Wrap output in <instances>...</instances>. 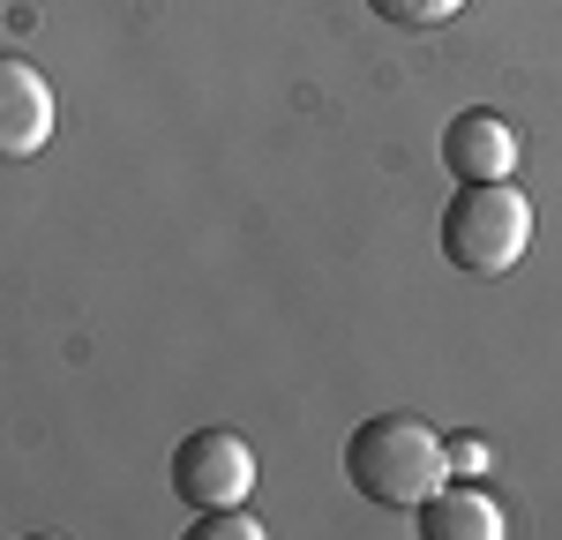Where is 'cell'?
<instances>
[{"label":"cell","mask_w":562,"mask_h":540,"mask_svg":"<svg viewBox=\"0 0 562 540\" xmlns=\"http://www.w3.org/2000/svg\"><path fill=\"white\" fill-rule=\"evenodd\" d=\"M346 481L375 510H413L450 481V450L420 413H368L346 436Z\"/></svg>","instance_id":"cell-1"},{"label":"cell","mask_w":562,"mask_h":540,"mask_svg":"<svg viewBox=\"0 0 562 540\" xmlns=\"http://www.w3.org/2000/svg\"><path fill=\"white\" fill-rule=\"evenodd\" d=\"M532 248V203L510 180H458L442 211V263L465 278H510Z\"/></svg>","instance_id":"cell-2"},{"label":"cell","mask_w":562,"mask_h":540,"mask_svg":"<svg viewBox=\"0 0 562 540\" xmlns=\"http://www.w3.org/2000/svg\"><path fill=\"white\" fill-rule=\"evenodd\" d=\"M173 495L188 510H233L256 495V450L233 428H195L173 443Z\"/></svg>","instance_id":"cell-3"},{"label":"cell","mask_w":562,"mask_h":540,"mask_svg":"<svg viewBox=\"0 0 562 540\" xmlns=\"http://www.w3.org/2000/svg\"><path fill=\"white\" fill-rule=\"evenodd\" d=\"M53 83H45L38 60L23 53H0V158H45L53 143Z\"/></svg>","instance_id":"cell-4"},{"label":"cell","mask_w":562,"mask_h":540,"mask_svg":"<svg viewBox=\"0 0 562 540\" xmlns=\"http://www.w3.org/2000/svg\"><path fill=\"white\" fill-rule=\"evenodd\" d=\"M442 166H450V180H510L525 166L518 128L503 113H458L442 128Z\"/></svg>","instance_id":"cell-5"},{"label":"cell","mask_w":562,"mask_h":540,"mask_svg":"<svg viewBox=\"0 0 562 540\" xmlns=\"http://www.w3.org/2000/svg\"><path fill=\"white\" fill-rule=\"evenodd\" d=\"M413 526H420V540H503L510 533L503 503L465 488V481H442L428 503H413Z\"/></svg>","instance_id":"cell-6"},{"label":"cell","mask_w":562,"mask_h":540,"mask_svg":"<svg viewBox=\"0 0 562 540\" xmlns=\"http://www.w3.org/2000/svg\"><path fill=\"white\" fill-rule=\"evenodd\" d=\"M390 31H442L450 15H465V0H368Z\"/></svg>","instance_id":"cell-7"},{"label":"cell","mask_w":562,"mask_h":540,"mask_svg":"<svg viewBox=\"0 0 562 540\" xmlns=\"http://www.w3.org/2000/svg\"><path fill=\"white\" fill-rule=\"evenodd\" d=\"M188 540H262V526L248 518V503H233V510H203L188 526Z\"/></svg>","instance_id":"cell-8"},{"label":"cell","mask_w":562,"mask_h":540,"mask_svg":"<svg viewBox=\"0 0 562 540\" xmlns=\"http://www.w3.org/2000/svg\"><path fill=\"white\" fill-rule=\"evenodd\" d=\"M442 450H450V473H458V481L487 473V443H480V436H442Z\"/></svg>","instance_id":"cell-9"}]
</instances>
